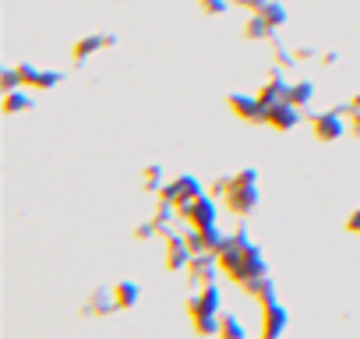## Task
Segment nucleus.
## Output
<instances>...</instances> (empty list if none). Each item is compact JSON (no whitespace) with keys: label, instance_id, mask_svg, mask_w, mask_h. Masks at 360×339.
<instances>
[{"label":"nucleus","instance_id":"obj_1","mask_svg":"<svg viewBox=\"0 0 360 339\" xmlns=\"http://www.w3.org/2000/svg\"><path fill=\"white\" fill-rule=\"evenodd\" d=\"M272 124L293 127V124H297V110H293V106H272Z\"/></svg>","mask_w":360,"mask_h":339},{"label":"nucleus","instance_id":"obj_2","mask_svg":"<svg viewBox=\"0 0 360 339\" xmlns=\"http://www.w3.org/2000/svg\"><path fill=\"white\" fill-rule=\"evenodd\" d=\"M283 325H286V314H283L279 307H272V314H269V335H276Z\"/></svg>","mask_w":360,"mask_h":339},{"label":"nucleus","instance_id":"obj_3","mask_svg":"<svg viewBox=\"0 0 360 339\" xmlns=\"http://www.w3.org/2000/svg\"><path fill=\"white\" fill-rule=\"evenodd\" d=\"M335 131H342L335 117H328V120H321V124H318V134H321V138H328V134H335Z\"/></svg>","mask_w":360,"mask_h":339},{"label":"nucleus","instance_id":"obj_4","mask_svg":"<svg viewBox=\"0 0 360 339\" xmlns=\"http://www.w3.org/2000/svg\"><path fill=\"white\" fill-rule=\"evenodd\" d=\"M117 297H120V304H131V300H134V297H138V290H134V286H131V283H124V286H120V290H117Z\"/></svg>","mask_w":360,"mask_h":339}]
</instances>
